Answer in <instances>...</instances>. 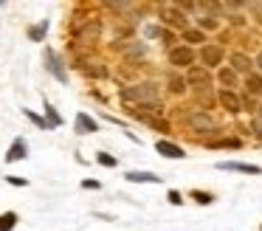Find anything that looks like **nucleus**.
<instances>
[{
	"label": "nucleus",
	"instance_id": "1",
	"mask_svg": "<svg viewBox=\"0 0 262 231\" xmlns=\"http://www.w3.org/2000/svg\"><path fill=\"white\" fill-rule=\"evenodd\" d=\"M121 99H124V101H136L138 107H141V104H155V101H158V85H155V82L130 85V88L121 90Z\"/></svg>",
	"mask_w": 262,
	"mask_h": 231
},
{
	"label": "nucleus",
	"instance_id": "2",
	"mask_svg": "<svg viewBox=\"0 0 262 231\" xmlns=\"http://www.w3.org/2000/svg\"><path fill=\"white\" fill-rule=\"evenodd\" d=\"M183 121H186L194 133H217L214 121H211V116L206 110H189L186 116H183Z\"/></svg>",
	"mask_w": 262,
	"mask_h": 231
},
{
	"label": "nucleus",
	"instance_id": "3",
	"mask_svg": "<svg viewBox=\"0 0 262 231\" xmlns=\"http://www.w3.org/2000/svg\"><path fill=\"white\" fill-rule=\"evenodd\" d=\"M186 85H189V88H194L200 96H206V93H209V85H211L209 71H206V68H200V65H192L186 71Z\"/></svg>",
	"mask_w": 262,
	"mask_h": 231
},
{
	"label": "nucleus",
	"instance_id": "4",
	"mask_svg": "<svg viewBox=\"0 0 262 231\" xmlns=\"http://www.w3.org/2000/svg\"><path fill=\"white\" fill-rule=\"evenodd\" d=\"M194 62V51L189 45H178V48H169V65L175 68H192Z\"/></svg>",
	"mask_w": 262,
	"mask_h": 231
},
{
	"label": "nucleus",
	"instance_id": "5",
	"mask_svg": "<svg viewBox=\"0 0 262 231\" xmlns=\"http://www.w3.org/2000/svg\"><path fill=\"white\" fill-rule=\"evenodd\" d=\"M161 17H164V23L166 26H172V28H183L186 31V14H183L178 6H161Z\"/></svg>",
	"mask_w": 262,
	"mask_h": 231
},
{
	"label": "nucleus",
	"instance_id": "6",
	"mask_svg": "<svg viewBox=\"0 0 262 231\" xmlns=\"http://www.w3.org/2000/svg\"><path fill=\"white\" fill-rule=\"evenodd\" d=\"M200 59H203L206 71H209V68H217L223 62V48L220 45H203V48H200Z\"/></svg>",
	"mask_w": 262,
	"mask_h": 231
},
{
	"label": "nucleus",
	"instance_id": "7",
	"mask_svg": "<svg viewBox=\"0 0 262 231\" xmlns=\"http://www.w3.org/2000/svg\"><path fill=\"white\" fill-rule=\"evenodd\" d=\"M220 104L226 107V110L231 113V116H237V113L243 110V99H239V96L234 93V90H226V88L220 90Z\"/></svg>",
	"mask_w": 262,
	"mask_h": 231
},
{
	"label": "nucleus",
	"instance_id": "8",
	"mask_svg": "<svg viewBox=\"0 0 262 231\" xmlns=\"http://www.w3.org/2000/svg\"><path fill=\"white\" fill-rule=\"evenodd\" d=\"M99 34H102V23H99L96 17H93L91 23H85V28H82V31L76 34V37H79V43H96Z\"/></svg>",
	"mask_w": 262,
	"mask_h": 231
},
{
	"label": "nucleus",
	"instance_id": "9",
	"mask_svg": "<svg viewBox=\"0 0 262 231\" xmlns=\"http://www.w3.org/2000/svg\"><path fill=\"white\" fill-rule=\"evenodd\" d=\"M220 169H226V172H243V175H262L259 166H254V163H237V161H223L217 163Z\"/></svg>",
	"mask_w": 262,
	"mask_h": 231
},
{
	"label": "nucleus",
	"instance_id": "10",
	"mask_svg": "<svg viewBox=\"0 0 262 231\" xmlns=\"http://www.w3.org/2000/svg\"><path fill=\"white\" fill-rule=\"evenodd\" d=\"M251 68H254V59L245 54H239V51H234L231 54V71L234 73H248L251 76Z\"/></svg>",
	"mask_w": 262,
	"mask_h": 231
},
{
	"label": "nucleus",
	"instance_id": "11",
	"mask_svg": "<svg viewBox=\"0 0 262 231\" xmlns=\"http://www.w3.org/2000/svg\"><path fill=\"white\" fill-rule=\"evenodd\" d=\"M155 150H158L161 155H166V158H183V155H186V152H183L178 144H172V141H158Z\"/></svg>",
	"mask_w": 262,
	"mask_h": 231
},
{
	"label": "nucleus",
	"instance_id": "12",
	"mask_svg": "<svg viewBox=\"0 0 262 231\" xmlns=\"http://www.w3.org/2000/svg\"><path fill=\"white\" fill-rule=\"evenodd\" d=\"M46 62H48V71H51L59 82H65V79H68V76H65V71L59 68V59H57V54H54V51H46Z\"/></svg>",
	"mask_w": 262,
	"mask_h": 231
},
{
	"label": "nucleus",
	"instance_id": "13",
	"mask_svg": "<svg viewBox=\"0 0 262 231\" xmlns=\"http://www.w3.org/2000/svg\"><path fill=\"white\" fill-rule=\"evenodd\" d=\"M20 158H26V144H23V138H17L12 146H9V152H6V161H9V163L20 161Z\"/></svg>",
	"mask_w": 262,
	"mask_h": 231
},
{
	"label": "nucleus",
	"instance_id": "14",
	"mask_svg": "<svg viewBox=\"0 0 262 231\" xmlns=\"http://www.w3.org/2000/svg\"><path fill=\"white\" fill-rule=\"evenodd\" d=\"M76 133H96V121L91 116H85V113H79L76 116Z\"/></svg>",
	"mask_w": 262,
	"mask_h": 231
},
{
	"label": "nucleus",
	"instance_id": "15",
	"mask_svg": "<svg viewBox=\"0 0 262 231\" xmlns=\"http://www.w3.org/2000/svg\"><path fill=\"white\" fill-rule=\"evenodd\" d=\"M127 180H133V183H158V175L152 172H127Z\"/></svg>",
	"mask_w": 262,
	"mask_h": 231
},
{
	"label": "nucleus",
	"instance_id": "16",
	"mask_svg": "<svg viewBox=\"0 0 262 231\" xmlns=\"http://www.w3.org/2000/svg\"><path fill=\"white\" fill-rule=\"evenodd\" d=\"M164 113V107H161V101H155V104H141L136 110V116L138 118H149V116H161Z\"/></svg>",
	"mask_w": 262,
	"mask_h": 231
},
{
	"label": "nucleus",
	"instance_id": "17",
	"mask_svg": "<svg viewBox=\"0 0 262 231\" xmlns=\"http://www.w3.org/2000/svg\"><path fill=\"white\" fill-rule=\"evenodd\" d=\"M245 88H248L251 96H262V76L259 73H251V76L245 79Z\"/></svg>",
	"mask_w": 262,
	"mask_h": 231
},
{
	"label": "nucleus",
	"instance_id": "18",
	"mask_svg": "<svg viewBox=\"0 0 262 231\" xmlns=\"http://www.w3.org/2000/svg\"><path fill=\"white\" fill-rule=\"evenodd\" d=\"M220 85H226V90H231L234 85H237V73H234L231 68H223L220 71Z\"/></svg>",
	"mask_w": 262,
	"mask_h": 231
},
{
	"label": "nucleus",
	"instance_id": "19",
	"mask_svg": "<svg viewBox=\"0 0 262 231\" xmlns=\"http://www.w3.org/2000/svg\"><path fill=\"white\" fill-rule=\"evenodd\" d=\"M14 223H17V214H14V212H6L3 217H0V231H12Z\"/></svg>",
	"mask_w": 262,
	"mask_h": 231
},
{
	"label": "nucleus",
	"instance_id": "20",
	"mask_svg": "<svg viewBox=\"0 0 262 231\" xmlns=\"http://www.w3.org/2000/svg\"><path fill=\"white\" fill-rule=\"evenodd\" d=\"M169 90H172V93H183V90H186V79L172 73V76H169Z\"/></svg>",
	"mask_w": 262,
	"mask_h": 231
},
{
	"label": "nucleus",
	"instance_id": "21",
	"mask_svg": "<svg viewBox=\"0 0 262 231\" xmlns=\"http://www.w3.org/2000/svg\"><path fill=\"white\" fill-rule=\"evenodd\" d=\"M183 39H186V43H206L203 31H198V28H186V31H183Z\"/></svg>",
	"mask_w": 262,
	"mask_h": 231
},
{
	"label": "nucleus",
	"instance_id": "22",
	"mask_svg": "<svg viewBox=\"0 0 262 231\" xmlns=\"http://www.w3.org/2000/svg\"><path fill=\"white\" fill-rule=\"evenodd\" d=\"M209 146H239V138H217Z\"/></svg>",
	"mask_w": 262,
	"mask_h": 231
},
{
	"label": "nucleus",
	"instance_id": "23",
	"mask_svg": "<svg viewBox=\"0 0 262 231\" xmlns=\"http://www.w3.org/2000/svg\"><path fill=\"white\" fill-rule=\"evenodd\" d=\"M46 113H48V118H51V127H59V124H62V118H59L57 113H54V107L48 104V101H46Z\"/></svg>",
	"mask_w": 262,
	"mask_h": 231
},
{
	"label": "nucleus",
	"instance_id": "24",
	"mask_svg": "<svg viewBox=\"0 0 262 231\" xmlns=\"http://www.w3.org/2000/svg\"><path fill=\"white\" fill-rule=\"evenodd\" d=\"M85 71L91 73V76H99V79L107 76V71H104V68H99V62H93V68H85Z\"/></svg>",
	"mask_w": 262,
	"mask_h": 231
},
{
	"label": "nucleus",
	"instance_id": "25",
	"mask_svg": "<svg viewBox=\"0 0 262 231\" xmlns=\"http://www.w3.org/2000/svg\"><path fill=\"white\" fill-rule=\"evenodd\" d=\"M200 28H209V31H214V28H217V20H214V17H200Z\"/></svg>",
	"mask_w": 262,
	"mask_h": 231
},
{
	"label": "nucleus",
	"instance_id": "26",
	"mask_svg": "<svg viewBox=\"0 0 262 231\" xmlns=\"http://www.w3.org/2000/svg\"><path fill=\"white\" fill-rule=\"evenodd\" d=\"M99 163L102 166H116V158H110L107 152H99Z\"/></svg>",
	"mask_w": 262,
	"mask_h": 231
},
{
	"label": "nucleus",
	"instance_id": "27",
	"mask_svg": "<svg viewBox=\"0 0 262 231\" xmlns=\"http://www.w3.org/2000/svg\"><path fill=\"white\" fill-rule=\"evenodd\" d=\"M23 113H26V118H31V121H34V124H37V127H48V124H46V121H42V118H40V116H34V113H31V110H23Z\"/></svg>",
	"mask_w": 262,
	"mask_h": 231
},
{
	"label": "nucleus",
	"instance_id": "28",
	"mask_svg": "<svg viewBox=\"0 0 262 231\" xmlns=\"http://www.w3.org/2000/svg\"><path fill=\"white\" fill-rule=\"evenodd\" d=\"M192 197H198V203H211V200H214V197L206 195V192H192Z\"/></svg>",
	"mask_w": 262,
	"mask_h": 231
},
{
	"label": "nucleus",
	"instance_id": "29",
	"mask_svg": "<svg viewBox=\"0 0 262 231\" xmlns=\"http://www.w3.org/2000/svg\"><path fill=\"white\" fill-rule=\"evenodd\" d=\"M107 6H110L113 11H130V9H133V3H107Z\"/></svg>",
	"mask_w": 262,
	"mask_h": 231
},
{
	"label": "nucleus",
	"instance_id": "30",
	"mask_svg": "<svg viewBox=\"0 0 262 231\" xmlns=\"http://www.w3.org/2000/svg\"><path fill=\"white\" fill-rule=\"evenodd\" d=\"M254 130H256V133H259V135H262V107H259V110H256V116H254Z\"/></svg>",
	"mask_w": 262,
	"mask_h": 231
},
{
	"label": "nucleus",
	"instance_id": "31",
	"mask_svg": "<svg viewBox=\"0 0 262 231\" xmlns=\"http://www.w3.org/2000/svg\"><path fill=\"white\" fill-rule=\"evenodd\" d=\"M169 203H175V206H178V203H183V200H181V195H178V192H169Z\"/></svg>",
	"mask_w": 262,
	"mask_h": 231
},
{
	"label": "nucleus",
	"instance_id": "32",
	"mask_svg": "<svg viewBox=\"0 0 262 231\" xmlns=\"http://www.w3.org/2000/svg\"><path fill=\"white\" fill-rule=\"evenodd\" d=\"M254 65H256V68H259V71H262V54H259V56H256V59H254Z\"/></svg>",
	"mask_w": 262,
	"mask_h": 231
}]
</instances>
